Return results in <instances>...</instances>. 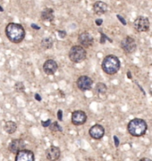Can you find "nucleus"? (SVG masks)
<instances>
[{"instance_id":"f257e3e1","label":"nucleus","mask_w":152,"mask_h":161,"mask_svg":"<svg viewBox=\"0 0 152 161\" xmlns=\"http://www.w3.org/2000/svg\"><path fill=\"white\" fill-rule=\"evenodd\" d=\"M6 35L13 43H20L25 38V30L19 23H10L6 27Z\"/></svg>"},{"instance_id":"9d476101","label":"nucleus","mask_w":152,"mask_h":161,"mask_svg":"<svg viewBox=\"0 0 152 161\" xmlns=\"http://www.w3.org/2000/svg\"><path fill=\"white\" fill-rule=\"evenodd\" d=\"M89 133L92 139L100 140L101 138H103V136L105 134V129L101 125L97 124V125H94L92 127H90Z\"/></svg>"},{"instance_id":"7ed1b4c3","label":"nucleus","mask_w":152,"mask_h":161,"mask_svg":"<svg viewBox=\"0 0 152 161\" xmlns=\"http://www.w3.org/2000/svg\"><path fill=\"white\" fill-rule=\"evenodd\" d=\"M120 66H121L120 60L114 55L106 56L102 62V69L106 74L109 75L117 74L120 69Z\"/></svg>"},{"instance_id":"4be33fe9","label":"nucleus","mask_w":152,"mask_h":161,"mask_svg":"<svg viewBox=\"0 0 152 161\" xmlns=\"http://www.w3.org/2000/svg\"><path fill=\"white\" fill-rule=\"evenodd\" d=\"M41 124H42V126L43 127H48L50 126V125H51V120H47V121H42L41 122Z\"/></svg>"},{"instance_id":"4468645a","label":"nucleus","mask_w":152,"mask_h":161,"mask_svg":"<svg viewBox=\"0 0 152 161\" xmlns=\"http://www.w3.org/2000/svg\"><path fill=\"white\" fill-rule=\"evenodd\" d=\"M61 155L60 149L57 146H50L46 150V157L49 161H57L58 160Z\"/></svg>"},{"instance_id":"dca6fc26","label":"nucleus","mask_w":152,"mask_h":161,"mask_svg":"<svg viewBox=\"0 0 152 161\" xmlns=\"http://www.w3.org/2000/svg\"><path fill=\"white\" fill-rule=\"evenodd\" d=\"M41 19L47 22H52L55 18L54 15V10L52 8H45L43 11L41 12Z\"/></svg>"},{"instance_id":"f3484780","label":"nucleus","mask_w":152,"mask_h":161,"mask_svg":"<svg viewBox=\"0 0 152 161\" xmlns=\"http://www.w3.org/2000/svg\"><path fill=\"white\" fill-rule=\"evenodd\" d=\"M4 129H5V131L8 134H13V133H14L15 131L17 130V125L14 121H7L6 124H5Z\"/></svg>"},{"instance_id":"0eeeda50","label":"nucleus","mask_w":152,"mask_h":161,"mask_svg":"<svg viewBox=\"0 0 152 161\" xmlns=\"http://www.w3.org/2000/svg\"><path fill=\"white\" fill-rule=\"evenodd\" d=\"M93 80H91L89 76L82 75L80 76L77 80V86L81 91H90L92 87Z\"/></svg>"},{"instance_id":"b1692460","label":"nucleus","mask_w":152,"mask_h":161,"mask_svg":"<svg viewBox=\"0 0 152 161\" xmlns=\"http://www.w3.org/2000/svg\"><path fill=\"white\" fill-rule=\"evenodd\" d=\"M57 118H58L59 121L63 120V111L61 109H59L58 112H57Z\"/></svg>"},{"instance_id":"cd10ccee","label":"nucleus","mask_w":152,"mask_h":161,"mask_svg":"<svg viewBox=\"0 0 152 161\" xmlns=\"http://www.w3.org/2000/svg\"><path fill=\"white\" fill-rule=\"evenodd\" d=\"M31 28H33V29H35V30H40L41 29V27L40 26H38V25H36V24H34V23H32L31 25Z\"/></svg>"},{"instance_id":"6e6552de","label":"nucleus","mask_w":152,"mask_h":161,"mask_svg":"<svg viewBox=\"0 0 152 161\" xmlns=\"http://www.w3.org/2000/svg\"><path fill=\"white\" fill-rule=\"evenodd\" d=\"M87 121V115L82 110H76L72 114V123L74 125H82Z\"/></svg>"},{"instance_id":"c85d7f7f","label":"nucleus","mask_w":152,"mask_h":161,"mask_svg":"<svg viewBox=\"0 0 152 161\" xmlns=\"http://www.w3.org/2000/svg\"><path fill=\"white\" fill-rule=\"evenodd\" d=\"M35 98L38 101H41V97L40 96V94H38V93H36L35 94Z\"/></svg>"},{"instance_id":"1a4fd4ad","label":"nucleus","mask_w":152,"mask_h":161,"mask_svg":"<svg viewBox=\"0 0 152 161\" xmlns=\"http://www.w3.org/2000/svg\"><path fill=\"white\" fill-rule=\"evenodd\" d=\"M25 148V142L22 139H14L10 142L8 146V150L10 152L14 154H17L19 151L24 150Z\"/></svg>"},{"instance_id":"393cba45","label":"nucleus","mask_w":152,"mask_h":161,"mask_svg":"<svg viewBox=\"0 0 152 161\" xmlns=\"http://www.w3.org/2000/svg\"><path fill=\"white\" fill-rule=\"evenodd\" d=\"M117 18H118V19H119V21H120V22H121V23H123V25H126V21H125V20H124V18L122 17V16H121V15H120V14H117Z\"/></svg>"},{"instance_id":"7c9ffc66","label":"nucleus","mask_w":152,"mask_h":161,"mask_svg":"<svg viewBox=\"0 0 152 161\" xmlns=\"http://www.w3.org/2000/svg\"><path fill=\"white\" fill-rule=\"evenodd\" d=\"M127 74H128V75H127V76H128V78H132V75H131V73H130V72H128Z\"/></svg>"},{"instance_id":"f03ea898","label":"nucleus","mask_w":152,"mask_h":161,"mask_svg":"<svg viewBox=\"0 0 152 161\" xmlns=\"http://www.w3.org/2000/svg\"><path fill=\"white\" fill-rule=\"evenodd\" d=\"M147 123L143 119L140 118H134L129 122L128 129L129 133L135 137H140L146 133Z\"/></svg>"},{"instance_id":"a878e982","label":"nucleus","mask_w":152,"mask_h":161,"mask_svg":"<svg viewBox=\"0 0 152 161\" xmlns=\"http://www.w3.org/2000/svg\"><path fill=\"white\" fill-rule=\"evenodd\" d=\"M114 142H115V145H116V147H118L119 146V139L117 136H114Z\"/></svg>"},{"instance_id":"a211bd4d","label":"nucleus","mask_w":152,"mask_h":161,"mask_svg":"<svg viewBox=\"0 0 152 161\" xmlns=\"http://www.w3.org/2000/svg\"><path fill=\"white\" fill-rule=\"evenodd\" d=\"M41 47L45 49H49L53 47V40L51 38L47 37V38H44L41 40Z\"/></svg>"},{"instance_id":"423d86ee","label":"nucleus","mask_w":152,"mask_h":161,"mask_svg":"<svg viewBox=\"0 0 152 161\" xmlns=\"http://www.w3.org/2000/svg\"><path fill=\"white\" fill-rule=\"evenodd\" d=\"M133 26H134L135 31H137L138 32L148 31L149 30V21L147 17L139 16L135 19Z\"/></svg>"},{"instance_id":"aec40b11","label":"nucleus","mask_w":152,"mask_h":161,"mask_svg":"<svg viewBox=\"0 0 152 161\" xmlns=\"http://www.w3.org/2000/svg\"><path fill=\"white\" fill-rule=\"evenodd\" d=\"M49 128H50V130L53 131V132H62V131H63L62 127L59 125L57 122H54V123H52V124L50 125Z\"/></svg>"},{"instance_id":"2f4dec72","label":"nucleus","mask_w":152,"mask_h":161,"mask_svg":"<svg viewBox=\"0 0 152 161\" xmlns=\"http://www.w3.org/2000/svg\"><path fill=\"white\" fill-rule=\"evenodd\" d=\"M4 10H3V7L2 6H0V12H3Z\"/></svg>"},{"instance_id":"412c9836","label":"nucleus","mask_w":152,"mask_h":161,"mask_svg":"<svg viewBox=\"0 0 152 161\" xmlns=\"http://www.w3.org/2000/svg\"><path fill=\"white\" fill-rule=\"evenodd\" d=\"M100 35H101V38H100V43L101 44H105L106 43V40H108L109 42H112V40H110L106 35H105L103 32H101V31H100Z\"/></svg>"},{"instance_id":"39448f33","label":"nucleus","mask_w":152,"mask_h":161,"mask_svg":"<svg viewBox=\"0 0 152 161\" xmlns=\"http://www.w3.org/2000/svg\"><path fill=\"white\" fill-rule=\"evenodd\" d=\"M121 47L128 54L133 53L137 49V43L133 38L127 36L121 41Z\"/></svg>"},{"instance_id":"bb28decb","label":"nucleus","mask_w":152,"mask_h":161,"mask_svg":"<svg viewBox=\"0 0 152 161\" xmlns=\"http://www.w3.org/2000/svg\"><path fill=\"white\" fill-rule=\"evenodd\" d=\"M103 23V21H102V19H97L96 20V24L98 25V26H100L101 24Z\"/></svg>"},{"instance_id":"c756f323","label":"nucleus","mask_w":152,"mask_h":161,"mask_svg":"<svg viewBox=\"0 0 152 161\" xmlns=\"http://www.w3.org/2000/svg\"><path fill=\"white\" fill-rule=\"evenodd\" d=\"M139 161H152L150 158H141V159H140Z\"/></svg>"},{"instance_id":"ddd939ff","label":"nucleus","mask_w":152,"mask_h":161,"mask_svg":"<svg viewBox=\"0 0 152 161\" xmlns=\"http://www.w3.org/2000/svg\"><path fill=\"white\" fill-rule=\"evenodd\" d=\"M57 68H58L57 63L53 59H48L43 64V71L47 75H54L57 71Z\"/></svg>"},{"instance_id":"5701e85b","label":"nucleus","mask_w":152,"mask_h":161,"mask_svg":"<svg viewBox=\"0 0 152 161\" xmlns=\"http://www.w3.org/2000/svg\"><path fill=\"white\" fill-rule=\"evenodd\" d=\"M57 33L60 36V38L61 39H64V37L66 36V32H65V31H57Z\"/></svg>"},{"instance_id":"2eb2a0df","label":"nucleus","mask_w":152,"mask_h":161,"mask_svg":"<svg viewBox=\"0 0 152 161\" xmlns=\"http://www.w3.org/2000/svg\"><path fill=\"white\" fill-rule=\"evenodd\" d=\"M107 9H108V6L103 1H97L94 3L93 12L98 15L104 14L107 11Z\"/></svg>"},{"instance_id":"f8f14e48","label":"nucleus","mask_w":152,"mask_h":161,"mask_svg":"<svg viewBox=\"0 0 152 161\" xmlns=\"http://www.w3.org/2000/svg\"><path fill=\"white\" fill-rule=\"evenodd\" d=\"M78 41L81 44V46L83 47H90L93 45L94 39L92 38V36L88 32H82V34L79 35Z\"/></svg>"},{"instance_id":"9b49d317","label":"nucleus","mask_w":152,"mask_h":161,"mask_svg":"<svg viewBox=\"0 0 152 161\" xmlns=\"http://www.w3.org/2000/svg\"><path fill=\"white\" fill-rule=\"evenodd\" d=\"M34 153L29 150H23L19 151L15 156V161H34Z\"/></svg>"},{"instance_id":"6ab92c4d","label":"nucleus","mask_w":152,"mask_h":161,"mask_svg":"<svg viewBox=\"0 0 152 161\" xmlns=\"http://www.w3.org/2000/svg\"><path fill=\"white\" fill-rule=\"evenodd\" d=\"M107 91V88L105 83H102V82H99L97 85H96V92H98L100 95H103L105 94L106 92Z\"/></svg>"},{"instance_id":"20e7f679","label":"nucleus","mask_w":152,"mask_h":161,"mask_svg":"<svg viewBox=\"0 0 152 161\" xmlns=\"http://www.w3.org/2000/svg\"><path fill=\"white\" fill-rule=\"evenodd\" d=\"M87 57V52L85 48L82 46H73L71 47L70 52H69V58L71 61L73 63H81L85 60Z\"/></svg>"}]
</instances>
